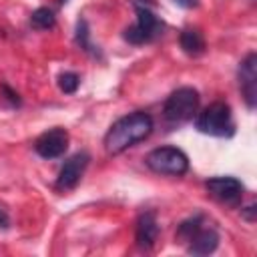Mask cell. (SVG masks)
I'll return each instance as SVG.
<instances>
[{"label":"cell","mask_w":257,"mask_h":257,"mask_svg":"<svg viewBox=\"0 0 257 257\" xmlns=\"http://www.w3.org/2000/svg\"><path fill=\"white\" fill-rule=\"evenodd\" d=\"M153 133V116L149 112L137 110L120 116L104 135V149L108 155H118L137 143L145 141Z\"/></svg>","instance_id":"6da1fadb"},{"label":"cell","mask_w":257,"mask_h":257,"mask_svg":"<svg viewBox=\"0 0 257 257\" xmlns=\"http://www.w3.org/2000/svg\"><path fill=\"white\" fill-rule=\"evenodd\" d=\"M195 126L199 133L209 135V137H231L235 133V122H233V112L227 102H213L203 112L197 114Z\"/></svg>","instance_id":"7a4b0ae2"},{"label":"cell","mask_w":257,"mask_h":257,"mask_svg":"<svg viewBox=\"0 0 257 257\" xmlns=\"http://www.w3.org/2000/svg\"><path fill=\"white\" fill-rule=\"evenodd\" d=\"M199 100V92L193 86H181L167 96L163 104V114L169 122H187L197 114Z\"/></svg>","instance_id":"3957f363"},{"label":"cell","mask_w":257,"mask_h":257,"mask_svg":"<svg viewBox=\"0 0 257 257\" xmlns=\"http://www.w3.org/2000/svg\"><path fill=\"white\" fill-rule=\"evenodd\" d=\"M145 165L153 173L169 175V177H181V175H185L189 171V159L177 147H159V149H153L145 157Z\"/></svg>","instance_id":"277c9868"},{"label":"cell","mask_w":257,"mask_h":257,"mask_svg":"<svg viewBox=\"0 0 257 257\" xmlns=\"http://www.w3.org/2000/svg\"><path fill=\"white\" fill-rule=\"evenodd\" d=\"M135 10H137V22L135 26L124 30V40L131 44H147L151 40H155L159 34H163V20H159L145 4L135 2Z\"/></svg>","instance_id":"5b68a950"},{"label":"cell","mask_w":257,"mask_h":257,"mask_svg":"<svg viewBox=\"0 0 257 257\" xmlns=\"http://www.w3.org/2000/svg\"><path fill=\"white\" fill-rule=\"evenodd\" d=\"M68 149V133L60 126H54L46 133H42L34 141V151L42 159H58Z\"/></svg>","instance_id":"8992f818"},{"label":"cell","mask_w":257,"mask_h":257,"mask_svg":"<svg viewBox=\"0 0 257 257\" xmlns=\"http://www.w3.org/2000/svg\"><path fill=\"white\" fill-rule=\"evenodd\" d=\"M88 161H90V155L84 153V151L76 153L68 161H64V165L60 167L58 179H56V189H60V191L74 189L78 185V181L82 179V175H84V171L88 167Z\"/></svg>","instance_id":"52a82bcc"},{"label":"cell","mask_w":257,"mask_h":257,"mask_svg":"<svg viewBox=\"0 0 257 257\" xmlns=\"http://www.w3.org/2000/svg\"><path fill=\"white\" fill-rule=\"evenodd\" d=\"M209 195L221 203L237 205L243 197V185L235 177H213L205 183Z\"/></svg>","instance_id":"ba28073f"},{"label":"cell","mask_w":257,"mask_h":257,"mask_svg":"<svg viewBox=\"0 0 257 257\" xmlns=\"http://www.w3.org/2000/svg\"><path fill=\"white\" fill-rule=\"evenodd\" d=\"M239 86L249 108H255L257 102V54L249 52L239 64Z\"/></svg>","instance_id":"9c48e42d"},{"label":"cell","mask_w":257,"mask_h":257,"mask_svg":"<svg viewBox=\"0 0 257 257\" xmlns=\"http://www.w3.org/2000/svg\"><path fill=\"white\" fill-rule=\"evenodd\" d=\"M159 237V223L153 211H147L137 221V245L141 249H153L155 241Z\"/></svg>","instance_id":"30bf717a"},{"label":"cell","mask_w":257,"mask_h":257,"mask_svg":"<svg viewBox=\"0 0 257 257\" xmlns=\"http://www.w3.org/2000/svg\"><path fill=\"white\" fill-rule=\"evenodd\" d=\"M189 247H187V251L191 253V255H209V253H213L215 249H217V245H219V233L215 231V229H199L189 241Z\"/></svg>","instance_id":"8fae6325"},{"label":"cell","mask_w":257,"mask_h":257,"mask_svg":"<svg viewBox=\"0 0 257 257\" xmlns=\"http://www.w3.org/2000/svg\"><path fill=\"white\" fill-rule=\"evenodd\" d=\"M179 42L183 52L189 56H199L205 52V38L197 28H185L179 36Z\"/></svg>","instance_id":"7c38bea8"},{"label":"cell","mask_w":257,"mask_h":257,"mask_svg":"<svg viewBox=\"0 0 257 257\" xmlns=\"http://www.w3.org/2000/svg\"><path fill=\"white\" fill-rule=\"evenodd\" d=\"M30 24H32V28H36V30H48V28H54L56 16H54V12H52L50 8L40 6V8H36V10L30 14Z\"/></svg>","instance_id":"4fadbf2b"},{"label":"cell","mask_w":257,"mask_h":257,"mask_svg":"<svg viewBox=\"0 0 257 257\" xmlns=\"http://www.w3.org/2000/svg\"><path fill=\"white\" fill-rule=\"evenodd\" d=\"M76 42L80 44V48L82 50H86L88 54H98V48L90 42V32H88V24H86V20L84 18H80L78 22H76Z\"/></svg>","instance_id":"5bb4252c"},{"label":"cell","mask_w":257,"mask_h":257,"mask_svg":"<svg viewBox=\"0 0 257 257\" xmlns=\"http://www.w3.org/2000/svg\"><path fill=\"white\" fill-rule=\"evenodd\" d=\"M78 84H80V76H78L76 72L66 70V72L58 74V88H60L64 94H72V92H76Z\"/></svg>","instance_id":"9a60e30c"},{"label":"cell","mask_w":257,"mask_h":257,"mask_svg":"<svg viewBox=\"0 0 257 257\" xmlns=\"http://www.w3.org/2000/svg\"><path fill=\"white\" fill-rule=\"evenodd\" d=\"M201 221H203V217L201 215H195V217H191V219H187V221H183L181 225H179V231H177V235L181 237V239H185V241H189L199 229H201Z\"/></svg>","instance_id":"2e32d148"},{"label":"cell","mask_w":257,"mask_h":257,"mask_svg":"<svg viewBox=\"0 0 257 257\" xmlns=\"http://www.w3.org/2000/svg\"><path fill=\"white\" fill-rule=\"evenodd\" d=\"M2 92L6 94V98L10 100V104H14V106H18L20 104V98H18V94L8 86V84H2Z\"/></svg>","instance_id":"e0dca14e"},{"label":"cell","mask_w":257,"mask_h":257,"mask_svg":"<svg viewBox=\"0 0 257 257\" xmlns=\"http://www.w3.org/2000/svg\"><path fill=\"white\" fill-rule=\"evenodd\" d=\"M253 213H255V203H253V205H249V207H245V209H241V215H243L249 223H253V221H255V215H253Z\"/></svg>","instance_id":"ac0fdd59"},{"label":"cell","mask_w":257,"mask_h":257,"mask_svg":"<svg viewBox=\"0 0 257 257\" xmlns=\"http://www.w3.org/2000/svg\"><path fill=\"white\" fill-rule=\"evenodd\" d=\"M173 2L181 8H197L199 6V0H173Z\"/></svg>","instance_id":"d6986e66"},{"label":"cell","mask_w":257,"mask_h":257,"mask_svg":"<svg viewBox=\"0 0 257 257\" xmlns=\"http://www.w3.org/2000/svg\"><path fill=\"white\" fill-rule=\"evenodd\" d=\"M8 225H10V219H8V215L0 209V227H2V229H6Z\"/></svg>","instance_id":"ffe728a7"},{"label":"cell","mask_w":257,"mask_h":257,"mask_svg":"<svg viewBox=\"0 0 257 257\" xmlns=\"http://www.w3.org/2000/svg\"><path fill=\"white\" fill-rule=\"evenodd\" d=\"M66 2H68V0H58V4H60V6H64Z\"/></svg>","instance_id":"44dd1931"}]
</instances>
